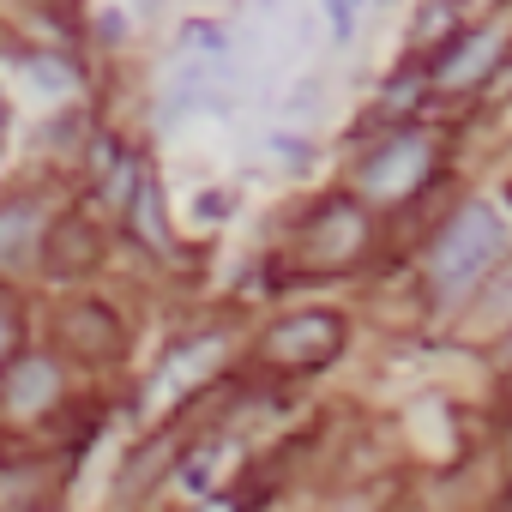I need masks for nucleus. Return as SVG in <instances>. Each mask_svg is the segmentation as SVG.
I'll list each match as a JSON object with an SVG mask.
<instances>
[{"mask_svg":"<svg viewBox=\"0 0 512 512\" xmlns=\"http://www.w3.org/2000/svg\"><path fill=\"white\" fill-rule=\"evenodd\" d=\"M25 73H31L49 97H61V91H73V85H79V79H73V67H61L55 55H31V61H25Z\"/></svg>","mask_w":512,"mask_h":512,"instance_id":"nucleus-6","label":"nucleus"},{"mask_svg":"<svg viewBox=\"0 0 512 512\" xmlns=\"http://www.w3.org/2000/svg\"><path fill=\"white\" fill-rule=\"evenodd\" d=\"M49 392H55V368H49V362H25V368L13 374V392H7V398H13V410H37Z\"/></svg>","mask_w":512,"mask_h":512,"instance_id":"nucleus-5","label":"nucleus"},{"mask_svg":"<svg viewBox=\"0 0 512 512\" xmlns=\"http://www.w3.org/2000/svg\"><path fill=\"white\" fill-rule=\"evenodd\" d=\"M356 7H362V0H326V25H332V37H338V43L356 31Z\"/></svg>","mask_w":512,"mask_h":512,"instance_id":"nucleus-7","label":"nucleus"},{"mask_svg":"<svg viewBox=\"0 0 512 512\" xmlns=\"http://www.w3.org/2000/svg\"><path fill=\"white\" fill-rule=\"evenodd\" d=\"M470 7H476V0H470Z\"/></svg>","mask_w":512,"mask_h":512,"instance_id":"nucleus-8","label":"nucleus"},{"mask_svg":"<svg viewBox=\"0 0 512 512\" xmlns=\"http://www.w3.org/2000/svg\"><path fill=\"white\" fill-rule=\"evenodd\" d=\"M506 247V223H500V211L494 205H464L452 223H446V235L434 241V290H464L470 278H482V266L494 260V253Z\"/></svg>","mask_w":512,"mask_h":512,"instance_id":"nucleus-1","label":"nucleus"},{"mask_svg":"<svg viewBox=\"0 0 512 512\" xmlns=\"http://www.w3.org/2000/svg\"><path fill=\"white\" fill-rule=\"evenodd\" d=\"M494 49H500V37H494V31H482V37H470V43L452 55V67H440L434 79H440V85H470V79L494 61Z\"/></svg>","mask_w":512,"mask_h":512,"instance_id":"nucleus-4","label":"nucleus"},{"mask_svg":"<svg viewBox=\"0 0 512 512\" xmlns=\"http://www.w3.org/2000/svg\"><path fill=\"white\" fill-rule=\"evenodd\" d=\"M266 350H272L278 362H320V356L338 350V320H326V314H302V320L278 326Z\"/></svg>","mask_w":512,"mask_h":512,"instance_id":"nucleus-3","label":"nucleus"},{"mask_svg":"<svg viewBox=\"0 0 512 512\" xmlns=\"http://www.w3.org/2000/svg\"><path fill=\"white\" fill-rule=\"evenodd\" d=\"M422 169H428V145H422V139H398V145H386V151L368 163V193L398 199V193H410V187L422 181Z\"/></svg>","mask_w":512,"mask_h":512,"instance_id":"nucleus-2","label":"nucleus"}]
</instances>
